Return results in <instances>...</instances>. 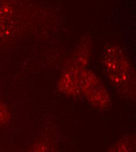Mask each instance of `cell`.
Wrapping results in <instances>:
<instances>
[{"mask_svg": "<svg viewBox=\"0 0 136 152\" xmlns=\"http://www.w3.org/2000/svg\"><path fill=\"white\" fill-rule=\"evenodd\" d=\"M109 52L105 56V70L112 86L124 94L132 87L133 80L131 66L123 53L116 49Z\"/></svg>", "mask_w": 136, "mask_h": 152, "instance_id": "6da1fadb", "label": "cell"}, {"mask_svg": "<svg viewBox=\"0 0 136 152\" xmlns=\"http://www.w3.org/2000/svg\"><path fill=\"white\" fill-rule=\"evenodd\" d=\"M74 72L80 90L89 102L97 108H106L110 103V96L97 76L83 68H76Z\"/></svg>", "mask_w": 136, "mask_h": 152, "instance_id": "7a4b0ae2", "label": "cell"}, {"mask_svg": "<svg viewBox=\"0 0 136 152\" xmlns=\"http://www.w3.org/2000/svg\"><path fill=\"white\" fill-rule=\"evenodd\" d=\"M60 84L62 86L60 90H63V91L65 93L67 92L68 94H79L80 90L74 71L73 72H68L64 75L61 78Z\"/></svg>", "mask_w": 136, "mask_h": 152, "instance_id": "3957f363", "label": "cell"}, {"mask_svg": "<svg viewBox=\"0 0 136 152\" xmlns=\"http://www.w3.org/2000/svg\"><path fill=\"white\" fill-rule=\"evenodd\" d=\"M10 114L5 106L0 102V126L5 125L9 121Z\"/></svg>", "mask_w": 136, "mask_h": 152, "instance_id": "277c9868", "label": "cell"}]
</instances>
